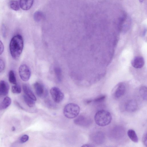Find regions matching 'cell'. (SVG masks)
<instances>
[{
  "mask_svg": "<svg viewBox=\"0 0 147 147\" xmlns=\"http://www.w3.org/2000/svg\"><path fill=\"white\" fill-rule=\"evenodd\" d=\"M9 50L13 58L17 59L20 56L23 50L24 40L20 34L15 35L11 38L9 44Z\"/></svg>",
  "mask_w": 147,
  "mask_h": 147,
  "instance_id": "cell-1",
  "label": "cell"
},
{
  "mask_svg": "<svg viewBox=\"0 0 147 147\" xmlns=\"http://www.w3.org/2000/svg\"><path fill=\"white\" fill-rule=\"evenodd\" d=\"M112 116L108 111L101 110L98 111L94 116L95 122L98 125L105 126L109 125L112 120Z\"/></svg>",
  "mask_w": 147,
  "mask_h": 147,
  "instance_id": "cell-2",
  "label": "cell"
},
{
  "mask_svg": "<svg viewBox=\"0 0 147 147\" xmlns=\"http://www.w3.org/2000/svg\"><path fill=\"white\" fill-rule=\"evenodd\" d=\"M80 111V108L77 104L74 103H69L66 105L63 109L65 116L69 119L76 117Z\"/></svg>",
  "mask_w": 147,
  "mask_h": 147,
  "instance_id": "cell-3",
  "label": "cell"
},
{
  "mask_svg": "<svg viewBox=\"0 0 147 147\" xmlns=\"http://www.w3.org/2000/svg\"><path fill=\"white\" fill-rule=\"evenodd\" d=\"M126 91V86L123 82L118 83L115 86L113 91V94L116 98H119L123 96Z\"/></svg>",
  "mask_w": 147,
  "mask_h": 147,
  "instance_id": "cell-4",
  "label": "cell"
},
{
  "mask_svg": "<svg viewBox=\"0 0 147 147\" xmlns=\"http://www.w3.org/2000/svg\"><path fill=\"white\" fill-rule=\"evenodd\" d=\"M50 93L53 99L56 103L60 102L64 98L63 94L58 87H52L50 90Z\"/></svg>",
  "mask_w": 147,
  "mask_h": 147,
  "instance_id": "cell-5",
  "label": "cell"
},
{
  "mask_svg": "<svg viewBox=\"0 0 147 147\" xmlns=\"http://www.w3.org/2000/svg\"><path fill=\"white\" fill-rule=\"evenodd\" d=\"M20 77L24 81H27L30 79L31 73L30 69L26 65L23 64L21 65L19 69Z\"/></svg>",
  "mask_w": 147,
  "mask_h": 147,
  "instance_id": "cell-6",
  "label": "cell"
},
{
  "mask_svg": "<svg viewBox=\"0 0 147 147\" xmlns=\"http://www.w3.org/2000/svg\"><path fill=\"white\" fill-rule=\"evenodd\" d=\"M76 125L84 127L88 126L92 123L90 118L84 115H81L77 117L74 120Z\"/></svg>",
  "mask_w": 147,
  "mask_h": 147,
  "instance_id": "cell-7",
  "label": "cell"
},
{
  "mask_svg": "<svg viewBox=\"0 0 147 147\" xmlns=\"http://www.w3.org/2000/svg\"><path fill=\"white\" fill-rule=\"evenodd\" d=\"M34 86L35 92L38 96L40 98H44L47 96V90L42 84L36 82Z\"/></svg>",
  "mask_w": 147,
  "mask_h": 147,
  "instance_id": "cell-8",
  "label": "cell"
},
{
  "mask_svg": "<svg viewBox=\"0 0 147 147\" xmlns=\"http://www.w3.org/2000/svg\"><path fill=\"white\" fill-rule=\"evenodd\" d=\"M111 131L110 136L116 139L122 138L125 132L124 128L121 126H116L113 128Z\"/></svg>",
  "mask_w": 147,
  "mask_h": 147,
  "instance_id": "cell-9",
  "label": "cell"
},
{
  "mask_svg": "<svg viewBox=\"0 0 147 147\" xmlns=\"http://www.w3.org/2000/svg\"><path fill=\"white\" fill-rule=\"evenodd\" d=\"M105 137L104 133L101 131H97L93 134L92 136V140L95 144L100 145L104 142Z\"/></svg>",
  "mask_w": 147,
  "mask_h": 147,
  "instance_id": "cell-10",
  "label": "cell"
},
{
  "mask_svg": "<svg viewBox=\"0 0 147 147\" xmlns=\"http://www.w3.org/2000/svg\"><path fill=\"white\" fill-rule=\"evenodd\" d=\"M131 64L133 67L135 68H141L144 65V60L142 57L140 56H136L132 60Z\"/></svg>",
  "mask_w": 147,
  "mask_h": 147,
  "instance_id": "cell-11",
  "label": "cell"
},
{
  "mask_svg": "<svg viewBox=\"0 0 147 147\" xmlns=\"http://www.w3.org/2000/svg\"><path fill=\"white\" fill-rule=\"evenodd\" d=\"M137 102L135 100H133L128 101L125 104V110L129 112L135 111L137 109Z\"/></svg>",
  "mask_w": 147,
  "mask_h": 147,
  "instance_id": "cell-12",
  "label": "cell"
},
{
  "mask_svg": "<svg viewBox=\"0 0 147 147\" xmlns=\"http://www.w3.org/2000/svg\"><path fill=\"white\" fill-rule=\"evenodd\" d=\"M9 89V86L7 82L4 80L0 81V97L6 95Z\"/></svg>",
  "mask_w": 147,
  "mask_h": 147,
  "instance_id": "cell-13",
  "label": "cell"
},
{
  "mask_svg": "<svg viewBox=\"0 0 147 147\" xmlns=\"http://www.w3.org/2000/svg\"><path fill=\"white\" fill-rule=\"evenodd\" d=\"M33 0H20V6L23 10H27L30 9L33 3Z\"/></svg>",
  "mask_w": 147,
  "mask_h": 147,
  "instance_id": "cell-14",
  "label": "cell"
},
{
  "mask_svg": "<svg viewBox=\"0 0 147 147\" xmlns=\"http://www.w3.org/2000/svg\"><path fill=\"white\" fill-rule=\"evenodd\" d=\"M22 88L25 95L35 101L36 100L34 93L27 85L23 84L22 85Z\"/></svg>",
  "mask_w": 147,
  "mask_h": 147,
  "instance_id": "cell-15",
  "label": "cell"
},
{
  "mask_svg": "<svg viewBox=\"0 0 147 147\" xmlns=\"http://www.w3.org/2000/svg\"><path fill=\"white\" fill-rule=\"evenodd\" d=\"M11 99L8 96L5 97L0 104V110H4L7 108L10 105Z\"/></svg>",
  "mask_w": 147,
  "mask_h": 147,
  "instance_id": "cell-16",
  "label": "cell"
},
{
  "mask_svg": "<svg viewBox=\"0 0 147 147\" xmlns=\"http://www.w3.org/2000/svg\"><path fill=\"white\" fill-rule=\"evenodd\" d=\"M128 137L133 142L137 143L138 142V138L135 131L132 129H129L127 132Z\"/></svg>",
  "mask_w": 147,
  "mask_h": 147,
  "instance_id": "cell-17",
  "label": "cell"
},
{
  "mask_svg": "<svg viewBox=\"0 0 147 147\" xmlns=\"http://www.w3.org/2000/svg\"><path fill=\"white\" fill-rule=\"evenodd\" d=\"M10 8L13 10L17 11L20 9L19 1L16 0H11L9 2Z\"/></svg>",
  "mask_w": 147,
  "mask_h": 147,
  "instance_id": "cell-18",
  "label": "cell"
},
{
  "mask_svg": "<svg viewBox=\"0 0 147 147\" xmlns=\"http://www.w3.org/2000/svg\"><path fill=\"white\" fill-rule=\"evenodd\" d=\"M24 100L26 104L30 107H33L35 105V101L24 94L23 96Z\"/></svg>",
  "mask_w": 147,
  "mask_h": 147,
  "instance_id": "cell-19",
  "label": "cell"
},
{
  "mask_svg": "<svg viewBox=\"0 0 147 147\" xmlns=\"http://www.w3.org/2000/svg\"><path fill=\"white\" fill-rule=\"evenodd\" d=\"M8 79L9 82L14 85L17 84L16 79L14 71L12 70L10 71L9 72Z\"/></svg>",
  "mask_w": 147,
  "mask_h": 147,
  "instance_id": "cell-20",
  "label": "cell"
},
{
  "mask_svg": "<svg viewBox=\"0 0 147 147\" xmlns=\"http://www.w3.org/2000/svg\"><path fill=\"white\" fill-rule=\"evenodd\" d=\"M139 92L142 98L144 100H147V89L146 87L142 86L140 88Z\"/></svg>",
  "mask_w": 147,
  "mask_h": 147,
  "instance_id": "cell-21",
  "label": "cell"
},
{
  "mask_svg": "<svg viewBox=\"0 0 147 147\" xmlns=\"http://www.w3.org/2000/svg\"><path fill=\"white\" fill-rule=\"evenodd\" d=\"M54 71L56 77L58 81L60 82L61 81L62 78L61 70L59 67H56Z\"/></svg>",
  "mask_w": 147,
  "mask_h": 147,
  "instance_id": "cell-22",
  "label": "cell"
},
{
  "mask_svg": "<svg viewBox=\"0 0 147 147\" xmlns=\"http://www.w3.org/2000/svg\"><path fill=\"white\" fill-rule=\"evenodd\" d=\"M11 90L12 92L14 94H20L21 91L20 85L17 84L12 86Z\"/></svg>",
  "mask_w": 147,
  "mask_h": 147,
  "instance_id": "cell-23",
  "label": "cell"
},
{
  "mask_svg": "<svg viewBox=\"0 0 147 147\" xmlns=\"http://www.w3.org/2000/svg\"><path fill=\"white\" fill-rule=\"evenodd\" d=\"M106 96L105 95H102L93 100V101L95 103H100L103 102Z\"/></svg>",
  "mask_w": 147,
  "mask_h": 147,
  "instance_id": "cell-24",
  "label": "cell"
},
{
  "mask_svg": "<svg viewBox=\"0 0 147 147\" xmlns=\"http://www.w3.org/2000/svg\"><path fill=\"white\" fill-rule=\"evenodd\" d=\"M29 136L27 135H24L22 136L20 139V142L21 143H25L28 140Z\"/></svg>",
  "mask_w": 147,
  "mask_h": 147,
  "instance_id": "cell-25",
  "label": "cell"
},
{
  "mask_svg": "<svg viewBox=\"0 0 147 147\" xmlns=\"http://www.w3.org/2000/svg\"><path fill=\"white\" fill-rule=\"evenodd\" d=\"M5 67V63L4 61L2 59H0V73L2 72L4 69Z\"/></svg>",
  "mask_w": 147,
  "mask_h": 147,
  "instance_id": "cell-26",
  "label": "cell"
},
{
  "mask_svg": "<svg viewBox=\"0 0 147 147\" xmlns=\"http://www.w3.org/2000/svg\"><path fill=\"white\" fill-rule=\"evenodd\" d=\"M142 142L144 146L147 147V133H145L142 137Z\"/></svg>",
  "mask_w": 147,
  "mask_h": 147,
  "instance_id": "cell-27",
  "label": "cell"
},
{
  "mask_svg": "<svg viewBox=\"0 0 147 147\" xmlns=\"http://www.w3.org/2000/svg\"><path fill=\"white\" fill-rule=\"evenodd\" d=\"M2 31L3 36L4 37H5L6 35V29L5 26L4 24H3L2 26Z\"/></svg>",
  "mask_w": 147,
  "mask_h": 147,
  "instance_id": "cell-28",
  "label": "cell"
},
{
  "mask_svg": "<svg viewBox=\"0 0 147 147\" xmlns=\"http://www.w3.org/2000/svg\"><path fill=\"white\" fill-rule=\"evenodd\" d=\"M4 49V45L2 42L0 40V55L3 53Z\"/></svg>",
  "mask_w": 147,
  "mask_h": 147,
  "instance_id": "cell-29",
  "label": "cell"
},
{
  "mask_svg": "<svg viewBox=\"0 0 147 147\" xmlns=\"http://www.w3.org/2000/svg\"><path fill=\"white\" fill-rule=\"evenodd\" d=\"M81 147H93L91 145L88 144H85L82 145Z\"/></svg>",
  "mask_w": 147,
  "mask_h": 147,
  "instance_id": "cell-30",
  "label": "cell"
},
{
  "mask_svg": "<svg viewBox=\"0 0 147 147\" xmlns=\"http://www.w3.org/2000/svg\"><path fill=\"white\" fill-rule=\"evenodd\" d=\"M93 101V100L92 99H88L86 100L85 101V103L87 104H89Z\"/></svg>",
  "mask_w": 147,
  "mask_h": 147,
  "instance_id": "cell-31",
  "label": "cell"
},
{
  "mask_svg": "<svg viewBox=\"0 0 147 147\" xmlns=\"http://www.w3.org/2000/svg\"><path fill=\"white\" fill-rule=\"evenodd\" d=\"M16 129L14 126L12 127V130L13 131H14Z\"/></svg>",
  "mask_w": 147,
  "mask_h": 147,
  "instance_id": "cell-32",
  "label": "cell"
}]
</instances>
